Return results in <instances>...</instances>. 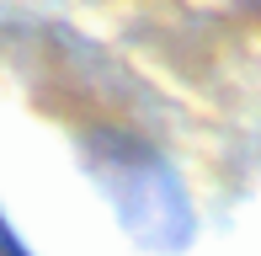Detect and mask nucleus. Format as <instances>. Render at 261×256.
Masks as SVG:
<instances>
[{"label": "nucleus", "mask_w": 261, "mask_h": 256, "mask_svg": "<svg viewBox=\"0 0 261 256\" xmlns=\"http://www.w3.org/2000/svg\"><path fill=\"white\" fill-rule=\"evenodd\" d=\"M0 256H27L16 240H11V229H6V224H0Z\"/></svg>", "instance_id": "nucleus-1"}]
</instances>
